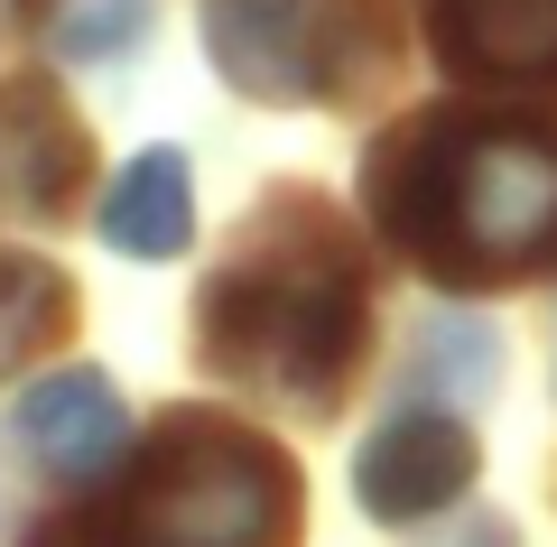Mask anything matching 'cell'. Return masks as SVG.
<instances>
[{
	"label": "cell",
	"instance_id": "7",
	"mask_svg": "<svg viewBox=\"0 0 557 547\" xmlns=\"http://www.w3.org/2000/svg\"><path fill=\"white\" fill-rule=\"evenodd\" d=\"M428 38L474 84H557V0H428Z\"/></svg>",
	"mask_w": 557,
	"mask_h": 547
},
{
	"label": "cell",
	"instance_id": "5",
	"mask_svg": "<svg viewBox=\"0 0 557 547\" xmlns=\"http://www.w3.org/2000/svg\"><path fill=\"white\" fill-rule=\"evenodd\" d=\"M205 47L251 102H307L325 84L317 0H205Z\"/></svg>",
	"mask_w": 557,
	"mask_h": 547
},
{
	"label": "cell",
	"instance_id": "12",
	"mask_svg": "<svg viewBox=\"0 0 557 547\" xmlns=\"http://www.w3.org/2000/svg\"><path fill=\"white\" fill-rule=\"evenodd\" d=\"M28 20H38V0H0V38H20Z\"/></svg>",
	"mask_w": 557,
	"mask_h": 547
},
{
	"label": "cell",
	"instance_id": "8",
	"mask_svg": "<svg viewBox=\"0 0 557 547\" xmlns=\"http://www.w3.org/2000/svg\"><path fill=\"white\" fill-rule=\"evenodd\" d=\"M75 186H84V130L65 112V94L38 75L0 84V196L57 214Z\"/></svg>",
	"mask_w": 557,
	"mask_h": 547
},
{
	"label": "cell",
	"instance_id": "11",
	"mask_svg": "<svg viewBox=\"0 0 557 547\" xmlns=\"http://www.w3.org/2000/svg\"><path fill=\"white\" fill-rule=\"evenodd\" d=\"M139 28V0H112V10H84L75 20V57H102L112 38H131Z\"/></svg>",
	"mask_w": 557,
	"mask_h": 547
},
{
	"label": "cell",
	"instance_id": "1",
	"mask_svg": "<svg viewBox=\"0 0 557 547\" xmlns=\"http://www.w3.org/2000/svg\"><path fill=\"white\" fill-rule=\"evenodd\" d=\"M362 196L391 251L446 288L557 270V130L418 112L362 158Z\"/></svg>",
	"mask_w": 557,
	"mask_h": 547
},
{
	"label": "cell",
	"instance_id": "3",
	"mask_svg": "<svg viewBox=\"0 0 557 547\" xmlns=\"http://www.w3.org/2000/svg\"><path fill=\"white\" fill-rule=\"evenodd\" d=\"M28 547H298V464L233 418H168L131 483L94 520H57Z\"/></svg>",
	"mask_w": 557,
	"mask_h": 547
},
{
	"label": "cell",
	"instance_id": "2",
	"mask_svg": "<svg viewBox=\"0 0 557 547\" xmlns=\"http://www.w3.org/2000/svg\"><path fill=\"white\" fill-rule=\"evenodd\" d=\"M362 260L317 204H270L251 241L205 278L196 344L223 381H251L260 399H335L362 362Z\"/></svg>",
	"mask_w": 557,
	"mask_h": 547
},
{
	"label": "cell",
	"instance_id": "6",
	"mask_svg": "<svg viewBox=\"0 0 557 547\" xmlns=\"http://www.w3.org/2000/svg\"><path fill=\"white\" fill-rule=\"evenodd\" d=\"M121 436H131V418H121V390L102 372H47L38 390L10 409V455L38 464V473H57V483L102 473L121 455Z\"/></svg>",
	"mask_w": 557,
	"mask_h": 547
},
{
	"label": "cell",
	"instance_id": "9",
	"mask_svg": "<svg viewBox=\"0 0 557 547\" xmlns=\"http://www.w3.org/2000/svg\"><path fill=\"white\" fill-rule=\"evenodd\" d=\"M94 223H102V241L131 251V260H177L186 233H196V176H186V158L177 149H139L131 167L102 186Z\"/></svg>",
	"mask_w": 557,
	"mask_h": 547
},
{
	"label": "cell",
	"instance_id": "10",
	"mask_svg": "<svg viewBox=\"0 0 557 547\" xmlns=\"http://www.w3.org/2000/svg\"><path fill=\"white\" fill-rule=\"evenodd\" d=\"M75 325V288L47 260H0V372H20L38 344Z\"/></svg>",
	"mask_w": 557,
	"mask_h": 547
},
{
	"label": "cell",
	"instance_id": "4",
	"mask_svg": "<svg viewBox=\"0 0 557 547\" xmlns=\"http://www.w3.org/2000/svg\"><path fill=\"white\" fill-rule=\"evenodd\" d=\"M465 483H474V436L446 409H399L354 455V492L372 520H437Z\"/></svg>",
	"mask_w": 557,
	"mask_h": 547
}]
</instances>
